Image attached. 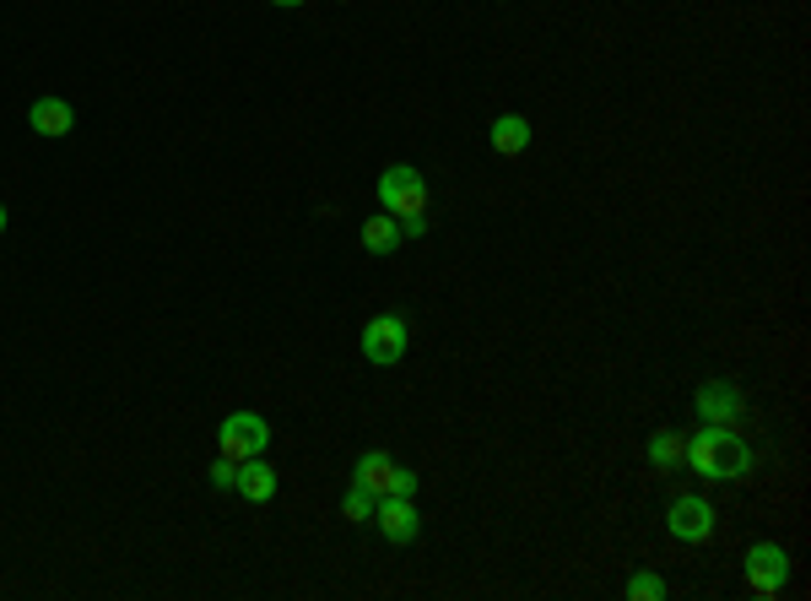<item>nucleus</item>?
Returning a JSON list of instances; mask_svg holds the SVG:
<instances>
[{
	"label": "nucleus",
	"mask_w": 811,
	"mask_h": 601,
	"mask_svg": "<svg viewBox=\"0 0 811 601\" xmlns=\"http://www.w3.org/2000/svg\"><path fill=\"white\" fill-rule=\"evenodd\" d=\"M666 526L677 542H709L714 536V504L698 499V493H682L671 510H666Z\"/></svg>",
	"instance_id": "nucleus-7"
},
{
	"label": "nucleus",
	"mask_w": 811,
	"mask_h": 601,
	"mask_svg": "<svg viewBox=\"0 0 811 601\" xmlns=\"http://www.w3.org/2000/svg\"><path fill=\"white\" fill-rule=\"evenodd\" d=\"M341 510H347V521H374L379 493H374V488H363V482H352V488H347V499H341Z\"/></svg>",
	"instance_id": "nucleus-15"
},
{
	"label": "nucleus",
	"mask_w": 811,
	"mask_h": 601,
	"mask_svg": "<svg viewBox=\"0 0 811 601\" xmlns=\"http://www.w3.org/2000/svg\"><path fill=\"white\" fill-rule=\"evenodd\" d=\"M682 456H687V439L677 434V428H660L655 439H649V461L660 471H671V467H682Z\"/></svg>",
	"instance_id": "nucleus-14"
},
{
	"label": "nucleus",
	"mask_w": 811,
	"mask_h": 601,
	"mask_svg": "<svg viewBox=\"0 0 811 601\" xmlns=\"http://www.w3.org/2000/svg\"><path fill=\"white\" fill-rule=\"evenodd\" d=\"M379 206H384L390 217H401V211H428V179H423V168L390 163V168L379 174Z\"/></svg>",
	"instance_id": "nucleus-2"
},
{
	"label": "nucleus",
	"mask_w": 811,
	"mask_h": 601,
	"mask_svg": "<svg viewBox=\"0 0 811 601\" xmlns=\"http://www.w3.org/2000/svg\"><path fill=\"white\" fill-rule=\"evenodd\" d=\"M487 141H493L498 157H519V152L530 146V120H525V114H498V120L487 125Z\"/></svg>",
	"instance_id": "nucleus-12"
},
{
	"label": "nucleus",
	"mask_w": 811,
	"mask_h": 601,
	"mask_svg": "<svg viewBox=\"0 0 811 601\" xmlns=\"http://www.w3.org/2000/svg\"><path fill=\"white\" fill-rule=\"evenodd\" d=\"M395 222H401V239H423V233H428V217H423V211H401Z\"/></svg>",
	"instance_id": "nucleus-18"
},
{
	"label": "nucleus",
	"mask_w": 811,
	"mask_h": 601,
	"mask_svg": "<svg viewBox=\"0 0 811 601\" xmlns=\"http://www.w3.org/2000/svg\"><path fill=\"white\" fill-rule=\"evenodd\" d=\"M692 406H698L703 423H736V417L747 412V396H742L731 380H709V385L692 391Z\"/></svg>",
	"instance_id": "nucleus-9"
},
{
	"label": "nucleus",
	"mask_w": 811,
	"mask_h": 601,
	"mask_svg": "<svg viewBox=\"0 0 811 601\" xmlns=\"http://www.w3.org/2000/svg\"><path fill=\"white\" fill-rule=\"evenodd\" d=\"M374 526L390 536L395 547H406V542H417V532H423V515L412 510V499H406V493H384V499H379V510H374Z\"/></svg>",
	"instance_id": "nucleus-8"
},
{
	"label": "nucleus",
	"mask_w": 811,
	"mask_h": 601,
	"mask_svg": "<svg viewBox=\"0 0 811 601\" xmlns=\"http://www.w3.org/2000/svg\"><path fill=\"white\" fill-rule=\"evenodd\" d=\"M687 467L698 471L703 482H742L752 471V450L742 434H731V423H709L703 434L687 439Z\"/></svg>",
	"instance_id": "nucleus-1"
},
{
	"label": "nucleus",
	"mask_w": 811,
	"mask_h": 601,
	"mask_svg": "<svg viewBox=\"0 0 811 601\" xmlns=\"http://www.w3.org/2000/svg\"><path fill=\"white\" fill-rule=\"evenodd\" d=\"M627 597H633V601H660V597H666V580H660L655 569H644V575H633V580H627Z\"/></svg>",
	"instance_id": "nucleus-16"
},
{
	"label": "nucleus",
	"mask_w": 811,
	"mask_h": 601,
	"mask_svg": "<svg viewBox=\"0 0 811 601\" xmlns=\"http://www.w3.org/2000/svg\"><path fill=\"white\" fill-rule=\"evenodd\" d=\"M217 445H222V456L250 461V456H265L271 428H265V417H260V412H228V417H222V428H217Z\"/></svg>",
	"instance_id": "nucleus-3"
},
{
	"label": "nucleus",
	"mask_w": 811,
	"mask_h": 601,
	"mask_svg": "<svg viewBox=\"0 0 811 601\" xmlns=\"http://www.w3.org/2000/svg\"><path fill=\"white\" fill-rule=\"evenodd\" d=\"M233 493H244L250 504H265V499H276V471L265 467V456H250V461H239V482H233Z\"/></svg>",
	"instance_id": "nucleus-11"
},
{
	"label": "nucleus",
	"mask_w": 811,
	"mask_h": 601,
	"mask_svg": "<svg viewBox=\"0 0 811 601\" xmlns=\"http://www.w3.org/2000/svg\"><path fill=\"white\" fill-rule=\"evenodd\" d=\"M271 6H304V0H271Z\"/></svg>",
	"instance_id": "nucleus-19"
},
{
	"label": "nucleus",
	"mask_w": 811,
	"mask_h": 601,
	"mask_svg": "<svg viewBox=\"0 0 811 601\" xmlns=\"http://www.w3.org/2000/svg\"><path fill=\"white\" fill-rule=\"evenodd\" d=\"M363 250H369V255H395V250H401V222H395L390 211L363 222Z\"/></svg>",
	"instance_id": "nucleus-13"
},
{
	"label": "nucleus",
	"mask_w": 811,
	"mask_h": 601,
	"mask_svg": "<svg viewBox=\"0 0 811 601\" xmlns=\"http://www.w3.org/2000/svg\"><path fill=\"white\" fill-rule=\"evenodd\" d=\"M0 233H6V206H0Z\"/></svg>",
	"instance_id": "nucleus-20"
},
{
	"label": "nucleus",
	"mask_w": 811,
	"mask_h": 601,
	"mask_svg": "<svg viewBox=\"0 0 811 601\" xmlns=\"http://www.w3.org/2000/svg\"><path fill=\"white\" fill-rule=\"evenodd\" d=\"M406 347H412V331H406V320H401V315H374V320L363 326V358L379 363V369L401 363V358H406Z\"/></svg>",
	"instance_id": "nucleus-5"
},
{
	"label": "nucleus",
	"mask_w": 811,
	"mask_h": 601,
	"mask_svg": "<svg viewBox=\"0 0 811 601\" xmlns=\"http://www.w3.org/2000/svg\"><path fill=\"white\" fill-rule=\"evenodd\" d=\"M742 569H747V586L757 597H779L785 580H790V553L779 542H757V547H747Z\"/></svg>",
	"instance_id": "nucleus-4"
},
{
	"label": "nucleus",
	"mask_w": 811,
	"mask_h": 601,
	"mask_svg": "<svg viewBox=\"0 0 811 601\" xmlns=\"http://www.w3.org/2000/svg\"><path fill=\"white\" fill-rule=\"evenodd\" d=\"M352 482L374 488L379 499H384V493H406V499L417 493V471H412V467H395L384 450H369V456L358 461V471H352Z\"/></svg>",
	"instance_id": "nucleus-6"
},
{
	"label": "nucleus",
	"mask_w": 811,
	"mask_h": 601,
	"mask_svg": "<svg viewBox=\"0 0 811 601\" xmlns=\"http://www.w3.org/2000/svg\"><path fill=\"white\" fill-rule=\"evenodd\" d=\"M28 125L39 135H50V141H61V135L76 131V109H70L65 98H39V103L28 109Z\"/></svg>",
	"instance_id": "nucleus-10"
},
{
	"label": "nucleus",
	"mask_w": 811,
	"mask_h": 601,
	"mask_svg": "<svg viewBox=\"0 0 811 601\" xmlns=\"http://www.w3.org/2000/svg\"><path fill=\"white\" fill-rule=\"evenodd\" d=\"M233 482H239V461H233V456H217V461H211V488L228 493Z\"/></svg>",
	"instance_id": "nucleus-17"
}]
</instances>
